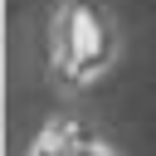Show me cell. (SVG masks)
<instances>
[{
	"mask_svg": "<svg viewBox=\"0 0 156 156\" xmlns=\"http://www.w3.org/2000/svg\"><path fill=\"white\" fill-rule=\"evenodd\" d=\"M117 58V24L98 0H63L49 20V63L63 83H93Z\"/></svg>",
	"mask_w": 156,
	"mask_h": 156,
	"instance_id": "6da1fadb",
	"label": "cell"
}]
</instances>
